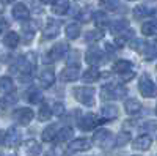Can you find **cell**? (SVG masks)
<instances>
[{"label": "cell", "mask_w": 157, "mask_h": 156, "mask_svg": "<svg viewBox=\"0 0 157 156\" xmlns=\"http://www.w3.org/2000/svg\"><path fill=\"white\" fill-rule=\"evenodd\" d=\"M94 88L91 87H77L74 90V98L83 106H94Z\"/></svg>", "instance_id": "obj_1"}, {"label": "cell", "mask_w": 157, "mask_h": 156, "mask_svg": "<svg viewBox=\"0 0 157 156\" xmlns=\"http://www.w3.org/2000/svg\"><path fill=\"white\" fill-rule=\"evenodd\" d=\"M127 93V90L121 85H115V84H110V85H105L102 87L101 90V96L104 99H120V98H124Z\"/></svg>", "instance_id": "obj_2"}, {"label": "cell", "mask_w": 157, "mask_h": 156, "mask_svg": "<svg viewBox=\"0 0 157 156\" xmlns=\"http://www.w3.org/2000/svg\"><path fill=\"white\" fill-rule=\"evenodd\" d=\"M138 90H140L141 96H145V98H154V96L157 95L155 84L149 79V77H148L146 74L140 77V82H138Z\"/></svg>", "instance_id": "obj_3"}, {"label": "cell", "mask_w": 157, "mask_h": 156, "mask_svg": "<svg viewBox=\"0 0 157 156\" xmlns=\"http://www.w3.org/2000/svg\"><path fill=\"white\" fill-rule=\"evenodd\" d=\"M115 137L112 136V133L109 131V129H99V131L94 133L93 136V142L98 145V147H102V148H107L113 144Z\"/></svg>", "instance_id": "obj_4"}, {"label": "cell", "mask_w": 157, "mask_h": 156, "mask_svg": "<svg viewBox=\"0 0 157 156\" xmlns=\"http://www.w3.org/2000/svg\"><path fill=\"white\" fill-rule=\"evenodd\" d=\"M16 70H17V73H19V81H21V82H29V81H30L32 65L29 63V60L25 58V57H21V58L17 60Z\"/></svg>", "instance_id": "obj_5"}, {"label": "cell", "mask_w": 157, "mask_h": 156, "mask_svg": "<svg viewBox=\"0 0 157 156\" xmlns=\"http://www.w3.org/2000/svg\"><path fill=\"white\" fill-rule=\"evenodd\" d=\"M33 117H35V114H33V110H32L30 107L16 109L14 114H13V118H14L19 125H22V126H27V125L33 120Z\"/></svg>", "instance_id": "obj_6"}, {"label": "cell", "mask_w": 157, "mask_h": 156, "mask_svg": "<svg viewBox=\"0 0 157 156\" xmlns=\"http://www.w3.org/2000/svg\"><path fill=\"white\" fill-rule=\"evenodd\" d=\"M21 153L24 156H38L41 153V145H39L35 139H30V140L24 142L21 145Z\"/></svg>", "instance_id": "obj_7"}, {"label": "cell", "mask_w": 157, "mask_h": 156, "mask_svg": "<svg viewBox=\"0 0 157 156\" xmlns=\"http://www.w3.org/2000/svg\"><path fill=\"white\" fill-rule=\"evenodd\" d=\"M99 123H101V120L94 114H86V115H83L80 118L78 126H80V129H83V131H91V129H94Z\"/></svg>", "instance_id": "obj_8"}, {"label": "cell", "mask_w": 157, "mask_h": 156, "mask_svg": "<svg viewBox=\"0 0 157 156\" xmlns=\"http://www.w3.org/2000/svg\"><path fill=\"white\" fill-rule=\"evenodd\" d=\"M151 145H152V137L148 136V134L138 136V137L134 140V144H132L134 150H138V151H146V150H149Z\"/></svg>", "instance_id": "obj_9"}, {"label": "cell", "mask_w": 157, "mask_h": 156, "mask_svg": "<svg viewBox=\"0 0 157 156\" xmlns=\"http://www.w3.org/2000/svg\"><path fill=\"white\" fill-rule=\"evenodd\" d=\"M19 142H21V133L17 131L16 128H10L8 131L5 133L3 144L6 147H16V145H19Z\"/></svg>", "instance_id": "obj_10"}, {"label": "cell", "mask_w": 157, "mask_h": 156, "mask_svg": "<svg viewBox=\"0 0 157 156\" xmlns=\"http://www.w3.org/2000/svg\"><path fill=\"white\" fill-rule=\"evenodd\" d=\"M60 33V22L54 21V19H47L46 27H44V38L49 40V38H55Z\"/></svg>", "instance_id": "obj_11"}, {"label": "cell", "mask_w": 157, "mask_h": 156, "mask_svg": "<svg viewBox=\"0 0 157 156\" xmlns=\"http://www.w3.org/2000/svg\"><path fill=\"white\" fill-rule=\"evenodd\" d=\"M66 50H68V46L66 44H64V43H58V44H55L54 47L49 50V58L52 62L61 60L64 55H66Z\"/></svg>", "instance_id": "obj_12"}, {"label": "cell", "mask_w": 157, "mask_h": 156, "mask_svg": "<svg viewBox=\"0 0 157 156\" xmlns=\"http://www.w3.org/2000/svg\"><path fill=\"white\" fill-rule=\"evenodd\" d=\"M78 76H80V68L77 66H68L66 70L61 71V81L63 82H74L78 79Z\"/></svg>", "instance_id": "obj_13"}, {"label": "cell", "mask_w": 157, "mask_h": 156, "mask_svg": "<svg viewBox=\"0 0 157 156\" xmlns=\"http://www.w3.org/2000/svg\"><path fill=\"white\" fill-rule=\"evenodd\" d=\"M69 148H71L72 151H86V150L91 148V142H90L88 139H83V137H82V139H75V140L71 142Z\"/></svg>", "instance_id": "obj_14"}, {"label": "cell", "mask_w": 157, "mask_h": 156, "mask_svg": "<svg viewBox=\"0 0 157 156\" xmlns=\"http://www.w3.org/2000/svg\"><path fill=\"white\" fill-rule=\"evenodd\" d=\"M13 18L17 21H27L29 19V8L22 3L14 5V8H13Z\"/></svg>", "instance_id": "obj_15"}, {"label": "cell", "mask_w": 157, "mask_h": 156, "mask_svg": "<svg viewBox=\"0 0 157 156\" xmlns=\"http://www.w3.org/2000/svg\"><path fill=\"white\" fill-rule=\"evenodd\" d=\"M14 90V84H13V79L8 76L0 77V93L2 95H10Z\"/></svg>", "instance_id": "obj_16"}, {"label": "cell", "mask_w": 157, "mask_h": 156, "mask_svg": "<svg viewBox=\"0 0 157 156\" xmlns=\"http://www.w3.org/2000/svg\"><path fill=\"white\" fill-rule=\"evenodd\" d=\"M101 57H102V52H101V49L99 47H96V46H93V47H90L88 50H86V62L90 63V65H96L99 60H101Z\"/></svg>", "instance_id": "obj_17"}, {"label": "cell", "mask_w": 157, "mask_h": 156, "mask_svg": "<svg viewBox=\"0 0 157 156\" xmlns=\"http://www.w3.org/2000/svg\"><path fill=\"white\" fill-rule=\"evenodd\" d=\"M54 81H55V74H54V71H52V70H46V71L41 73V76H39V82H41V85L44 88L52 87Z\"/></svg>", "instance_id": "obj_18"}, {"label": "cell", "mask_w": 157, "mask_h": 156, "mask_svg": "<svg viewBox=\"0 0 157 156\" xmlns=\"http://www.w3.org/2000/svg\"><path fill=\"white\" fill-rule=\"evenodd\" d=\"M124 109H126V112L129 115H135V114H138L141 110V104L135 98H130V99H127L124 102Z\"/></svg>", "instance_id": "obj_19"}, {"label": "cell", "mask_w": 157, "mask_h": 156, "mask_svg": "<svg viewBox=\"0 0 157 156\" xmlns=\"http://www.w3.org/2000/svg\"><path fill=\"white\" fill-rule=\"evenodd\" d=\"M99 77H101L99 70L93 66V68H90L88 71H85V73H83V76H82V81H83V82H86V84H93V82L99 81Z\"/></svg>", "instance_id": "obj_20"}, {"label": "cell", "mask_w": 157, "mask_h": 156, "mask_svg": "<svg viewBox=\"0 0 157 156\" xmlns=\"http://www.w3.org/2000/svg\"><path fill=\"white\" fill-rule=\"evenodd\" d=\"M52 10H54L55 14H60V16L66 14L68 10H69V0H55Z\"/></svg>", "instance_id": "obj_21"}, {"label": "cell", "mask_w": 157, "mask_h": 156, "mask_svg": "<svg viewBox=\"0 0 157 156\" xmlns=\"http://www.w3.org/2000/svg\"><path fill=\"white\" fill-rule=\"evenodd\" d=\"M141 54L145 58H155L157 57V44L155 43H146L141 47Z\"/></svg>", "instance_id": "obj_22"}, {"label": "cell", "mask_w": 157, "mask_h": 156, "mask_svg": "<svg viewBox=\"0 0 157 156\" xmlns=\"http://www.w3.org/2000/svg\"><path fill=\"white\" fill-rule=\"evenodd\" d=\"M101 115L104 120H112V118H116L118 117V107L116 106H112V104H109V106H104L101 109Z\"/></svg>", "instance_id": "obj_23"}, {"label": "cell", "mask_w": 157, "mask_h": 156, "mask_svg": "<svg viewBox=\"0 0 157 156\" xmlns=\"http://www.w3.org/2000/svg\"><path fill=\"white\" fill-rule=\"evenodd\" d=\"M3 44L10 49H14L17 44H19V35L16 32H8L3 38Z\"/></svg>", "instance_id": "obj_24"}, {"label": "cell", "mask_w": 157, "mask_h": 156, "mask_svg": "<svg viewBox=\"0 0 157 156\" xmlns=\"http://www.w3.org/2000/svg\"><path fill=\"white\" fill-rule=\"evenodd\" d=\"M57 133H58V126L57 125H50V126H47L44 131H43V140L44 142H52V140H55V137H57Z\"/></svg>", "instance_id": "obj_25"}, {"label": "cell", "mask_w": 157, "mask_h": 156, "mask_svg": "<svg viewBox=\"0 0 157 156\" xmlns=\"http://www.w3.org/2000/svg\"><path fill=\"white\" fill-rule=\"evenodd\" d=\"M72 136H74L72 128H69V126H64L63 129H58L55 140H58V142H68V140H71V139H72Z\"/></svg>", "instance_id": "obj_26"}, {"label": "cell", "mask_w": 157, "mask_h": 156, "mask_svg": "<svg viewBox=\"0 0 157 156\" xmlns=\"http://www.w3.org/2000/svg\"><path fill=\"white\" fill-rule=\"evenodd\" d=\"M141 33L145 36H155L157 35V22L155 21H149L141 25Z\"/></svg>", "instance_id": "obj_27"}, {"label": "cell", "mask_w": 157, "mask_h": 156, "mask_svg": "<svg viewBox=\"0 0 157 156\" xmlns=\"http://www.w3.org/2000/svg\"><path fill=\"white\" fill-rule=\"evenodd\" d=\"M130 68H132V63H130L129 60H118L113 65V71L118 73V74H126Z\"/></svg>", "instance_id": "obj_28"}, {"label": "cell", "mask_w": 157, "mask_h": 156, "mask_svg": "<svg viewBox=\"0 0 157 156\" xmlns=\"http://www.w3.org/2000/svg\"><path fill=\"white\" fill-rule=\"evenodd\" d=\"M22 32L25 33V36L29 38L27 43H30L32 36H33V35H35V32H36V22H35V21H29V19H27V24H24V27H22Z\"/></svg>", "instance_id": "obj_29"}, {"label": "cell", "mask_w": 157, "mask_h": 156, "mask_svg": "<svg viewBox=\"0 0 157 156\" xmlns=\"http://www.w3.org/2000/svg\"><path fill=\"white\" fill-rule=\"evenodd\" d=\"M129 140H130V134L126 133V131H123V133H120V134L115 137L113 144H115L116 147H124V145H127V142H129Z\"/></svg>", "instance_id": "obj_30"}, {"label": "cell", "mask_w": 157, "mask_h": 156, "mask_svg": "<svg viewBox=\"0 0 157 156\" xmlns=\"http://www.w3.org/2000/svg\"><path fill=\"white\" fill-rule=\"evenodd\" d=\"M50 117H52V110H50V107L46 106V104H43V106L39 107V112H38V118H39V122H47Z\"/></svg>", "instance_id": "obj_31"}, {"label": "cell", "mask_w": 157, "mask_h": 156, "mask_svg": "<svg viewBox=\"0 0 157 156\" xmlns=\"http://www.w3.org/2000/svg\"><path fill=\"white\" fill-rule=\"evenodd\" d=\"M78 35H80V27H78L77 24H69L66 27V36L69 40H75Z\"/></svg>", "instance_id": "obj_32"}, {"label": "cell", "mask_w": 157, "mask_h": 156, "mask_svg": "<svg viewBox=\"0 0 157 156\" xmlns=\"http://www.w3.org/2000/svg\"><path fill=\"white\" fill-rule=\"evenodd\" d=\"M127 27H129V24H127V21H116V22H113L112 24V33H120V32H124V30H127Z\"/></svg>", "instance_id": "obj_33"}, {"label": "cell", "mask_w": 157, "mask_h": 156, "mask_svg": "<svg viewBox=\"0 0 157 156\" xmlns=\"http://www.w3.org/2000/svg\"><path fill=\"white\" fill-rule=\"evenodd\" d=\"M41 98H43L41 92H39V90H36V88H32L30 92H29V95H27V99H29L32 104H39Z\"/></svg>", "instance_id": "obj_34"}, {"label": "cell", "mask_w": 157, "mask_h": 156, "mask_svg": "<svg viewBox=\"0 0 157 156\" xmlns=\"http://www.w3.org/2000/svg\"><path fill=\"white\" fill-rule=\"evenodd\" d=\"M14 102H16V96H13V93L5 95L3 98H0V107H2V109H6V107L13 106Z\"/></svg>", "instance_id": "obj_35"}, {"label": "cell", "mask_w": 157, "mask_h": 156, "mask_svg": "<svg viewBox=\"0 0 157 156\" xmlns=\"http://www.w3.org/2000/svg\"><path fill=\"white\" fill-rule=\"evenodd\" d=\"M93 18H94V22H96V25H98V27H102V25H105V24L109 22V18H107V14H105V13H102V11H98V13H94V14H93Z\"/></svg>", "instance_id": "obj_36"}, {"label": "cell", "mask_w": 157, "mask_h": 156, "mask_svg": "<svg viewBox=\"0 0 157 156\" xmlns=\"http://www.w3.org/2000/svg\"><path fill=\"white\" fill-rule=\"evenodd\" d=\"M134 14H135V18H145V16L151 14V10L146 5H138L134 8Z\"/></svg>", "instance_id": "obj_37"}, {"label": "cell", "mask_w": 157, "mask_h": 156, "mask_svg": "<svg viewBox=\"0 0 157 156\" xmlns=\"http://www.w3.org/2000/svg\"><path fill=\"white\" fill-rule=\"evenodd\" d=\"M102 38V32L101 30H96V32H88L85 35V40L90 43V41H96V40H101Z\"/></svg>", "instance_id": "obj_38"}, {"label": "cell", "mask_w": 157, "mask_h": 156, "mask_svg": "<svg viewBox=\"0 0 157 156\" xmlns=\"http://www.w3.org/2000/svg\"><path fill=\"white\" fill-rule=\"evenodd\" d=\"M77 18L80 19L82 22H86V21H90V18H91V11H90V8H82L80 11H78Z\"/></svg>", "instance_id": "obj_39"}, {"label": "cell", "mask_w": 157, "mask_h": 156, "mask_svg": "<svg viewBox=\"0 0 157 156\" xmlns=\"http://www.w3.org/2000/svg\"><path fill=\"white\" fill-rule=\"evenodd\" d=\"M52 115H57V117H60V115H63L64 114V106L61 102H55L54 106H52Z\"/></svg>", "instance_id": "obj_40"}, {"label": "cell", "mask_w": 157, "mask_h": 156, "mask_svg": "<svg viewBox=\"0 0 157 156\" xmlns=\"http://www.w3.org/2000/svg\"><path fill=\"white\" fill-rule=\"evenodd\" d=\"M102 6L107 10H115L118 5H120V0H102Z\"/></svg>", "instance_id": "obj_41"}, {"label": "cell", "mask_w": 157, "mask_h": 156, "mask_svg": "<svg viewBox=\"0 0 157 156\" xmlns=\"http://www.w3.org/2000/svg\"><path fill=\"white\" fill-rule=\"evenodd\" d=\"M78 58H80L78 50H72L71 52V58H69V65H74V62H77V65H78Z\"/></svg>", "instance_id": "obj_42"}, {"label": "cell", "mask_w": 157, "mask_h": 156, "mask_svg": "<svg viewBox=\"0 0 157 156\" xmlns=\"http://www.w3.org/2000/svg\"><path fill=\"white\" fill-rule=\"evenodd\" d=\"M41 2H43V3H46V5H52V3L55 2V0H41Z\"/></svg>", "instance_id": "obj_43"}, {"label": "cell", "mask_w": 157, "mask_h": 156, "mask_svg": "<svg viewBox=\"0 0 157 156\" xmlns=\"http://www.w3.org/2000/svg\"><path fill=\"white\" fill-rule=\"evenodd\" d=\"M5 27H6V22L5 21H0V30H3Z\"/></svg>", "instance_id": "obj_44"}, {"label": "cell", "mask_w": 157, "mask_h": 156, "mask_svg": "<svg viewBox=\"0 0 157 156\" xmlns=\"http://www.w3.org/2000/svg\"><path fill=\"white\" fill-rule=\"evenodd\" d=\"M3 139H5V133H3V131H0V144L3 142Z\"/></svg>", "instance_id": "obj_45"}, {"label": "cell", "mask_w": 157, "mask_h": 156, "mask_svg": "<svg viewBox=\"0 0 157 156\" xmlns=\"http://www.w3.org/2000/svg\"><path fill=\"white\" fill-rule=\"evenodd\" d=\"M2 2H3V3H13L14 0H2Z\"/></svg>", "instance_id": "obj_46"}, {"label": "cell", "mask_w": 157, "mask_h": 156, "mask_svg": "<svg viewBox=\"0 0 157 156\" xmlns=\"http://www.w3.org/2000/svg\"><path fill=\"white\" fill-rule=\"evenodd\" d=\"M155 115H157V106H155Z\"/></svg>", "instance_id": "obj_47"}, {"label": "cell", "mask_w": 157, "mask_h": 156, "mask_svg": "<svg viewBox=\"0 0 157 156\" xmlns=\"http://www.w3.org/2000/svg\"><path fill=\"white\" fill-rule=\"evenodd\" d=\"M10 156H16V154H10Z\"/></svg>", "instance_id": "obj_48"}, {"label": "cell", "mask_w": 157, "mask_h": 156, "mask_svg": "<svg viewBox=\"0 0 157 156\" xmlns=\"http://www.w3.org/2000/svg\"><path fill=\"white\" fill-rule=\"evenodd\" d=\"M0 156H2V154H0Z\"/></svg>", "instance_id": "obj_49"}]
</instances>
